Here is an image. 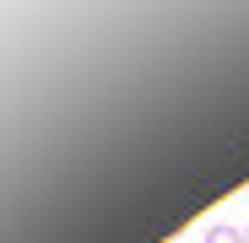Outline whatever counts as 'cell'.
Here are the masks:
<instances>
[{
    "instance_id": "6da1fadb",
    "label": "cell",
    "mask_w": 249,
    "mask_h": 243,
    "mask_svg": "<svg viewBox=\"0 0 249 243\" xmlns=\"http://www.w3.org/2000/svg\"><path fill=\"white\" fill-rule=\"evenodd\" d=\"M206 243H244V227H233V222H212V227H206Z\"/></svg>"
},
{
    "instance_id": "7a4b0ae2",
    "label": "cell",
    "mask_w": 249,
    "mask_h": 243,
    "mask_svg": "<svg viewBox=\"0 0 249 243\" xmlns=\"http://www.w3.org/2000/svg\"><path fill=\"white\" fill-rule=\"evenodd\" d=\"M244 243H249V227H244Z\"/></svg>"
}]
</instances>
